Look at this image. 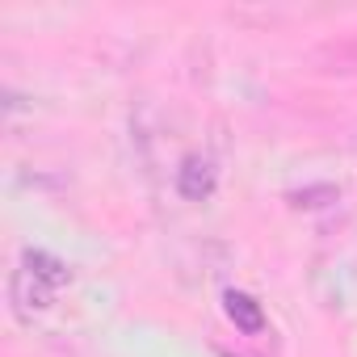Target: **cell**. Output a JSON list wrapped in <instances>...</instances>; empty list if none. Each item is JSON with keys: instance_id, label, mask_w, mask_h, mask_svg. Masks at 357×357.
<instances>
[{"instance_id": "3957f363", "label": "cell", "mask_w": 357, "mask_h": 357, "mask_svg": "<svg viewBox=\"0 0 357 357\" xmlns=\"http://www.w3.org/2000/svg\"><path fill=\"white\" fill-rule=\"evenodd\" d=\"M22 265H26V273H34V278H38V282H47L51 290H59V286H68V282H72V269H68V265H63L59 257H51V252L26 248Z\"/></svg>"}, {"instance_id": "277c9868", "label": "cell", "mask_w": 357, "mask_h": 357, "mask_svg": "<svg viewBox=\"0 0 357 357\" xmlns=\"http://www.w3.org/2000/svg\"><path fill=\"white\" fill-rule=\"evenodd\" d=\"M51 294H55V290H51L47 282H38L34 273L17 269V278H13V303H22V307H47Z\"/></svg>"}, {"instance_id": "7a4b0ae2", "label": "cell", "mask_w": 357, "mask_h": 357, "mask_svg": "<svg viewBox=\"0 0 357 357\" xmlns=\"http://www.w3.org/2000/svg\"><path fill=\"white\" fill-rule=\"evenodd\" d=\"M223 307H227V319H231L244 336L265 332V311H261V303H257L252 294H244V290H227V294H223Z\"/></svg>"}, {"instance_id": "6da1fadb", "label": "cell", "mask_w": 357, "mask_h": 357, "mask_svg": "<svg viewBox=\"0 0 357 357\" xmlns=\"http://www.w3.org/2000/svg\"><path fill=\"white\" fill-rule=\"evenodd\" d=\"M176 194L185 202H206L215 194V164L202 155H185L176 168Z\"/></svg>"}]
</instances>
